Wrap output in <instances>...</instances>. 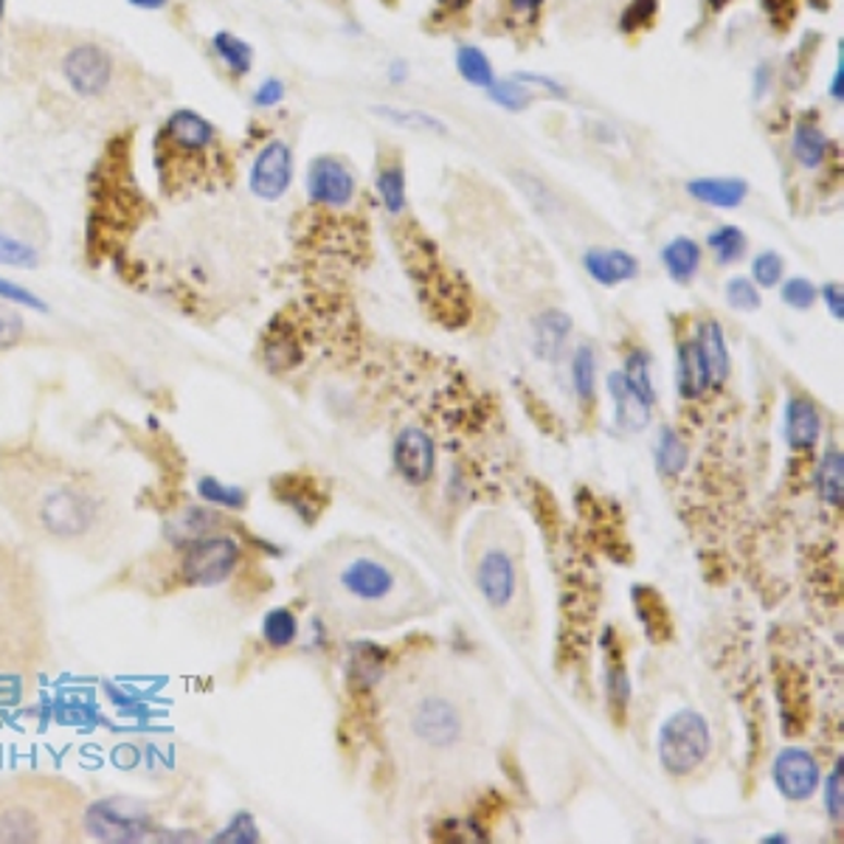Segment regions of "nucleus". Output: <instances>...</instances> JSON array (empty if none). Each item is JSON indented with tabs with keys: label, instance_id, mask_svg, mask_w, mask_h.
I'll return each mask as SVG.
<instances>
[{
	"label": "nucleus",
	"instance_id": "f3484780",
	"mask_svg": "<svg viewBox=\"0 0 844 844\" xmlns=\"http://www.w3.org/2000/svg\"><path fill=\"white\" fill-rule=\"evenodd\" d=\"M583 265L594 281H600L603 288H614L619 281H628L639 274L637 256L625 254L619 249H591L586 251Z\"/></svg>",
	"mask_w": 844,
	"mask_h": 844
},
{
	"label": "nucleus",
	"instance_id": "ea45409f",
	"mask_svg": "<svg viewBox=\"0 0 844 844\" xmlns=\"http://www.w3.org/2000/svg\"><path fill=\"white\" fill-rule=\"evenodd\" d=\"M605 684H608V698L611 703H614V710L623 712L625 707H628L630 682L628 676H625V664L619 662V659L608 664V678H605Z\"/></svg>",
	"mask_w": 844,
	"mask_h": 844
},
{
	"label": "nucleus",
	"instance_id": "f8f14e48",
	"mask_svg": "<svg viewBox=\"0 0 844 844\" xmlns=\"http://www.w3.org/2000/svg\"><path fill=\"white\" fill-rule=\"evenodd\" d=\"M774 783L785 799H808L819 788V765L811 751L788 746L774 760Z\"/></svg>",
	"mask_w": 844,
	"mask_h": 844
},
{
	"label": "nucleus",
	"instance_id": "3c124183",
	"mask_svg": "<svg viewBox=\"0 0 844 844\" xmlns=\"http://www.w3.org/2000/svg\"><path fill=\"white\" fill-rule=\"evenodd\" d=\"M541 3L543 0H513V7H516L518 12H527V14H532L535 9H541Z\"/></svg>",
	"mask_w": 844,
	"mask_h": 844
},
{
	"label": "nucleus",
	"instance_id": "2eb2a0df",
	"mask_svg": "<svg viewBox=\"0 0 844 844\" xmlns=\"http://www.w3.org/2000/svg\"><path fill=\"white\" fill-rule=\"evenodd\" d=\"M477 583L482 596L487 600V605L493 608H504L509 605V600L516 596V569H513V560H509L504 552H487L479 563Z\"/></svg>",
	"mask_w": 844,
	"mask_h": 844
},
{
	"label": "nucleus",
	"instance_id": "c9c22d12",
	"mask_svg": "<svg viewBox=\"0 0 844 844\" xmlns=\"http://www.w3.org/2000/svg\"><path fill=\"white\" fill-rule=\"evenodd\" d=\"M26 336V322H23L21 310H14L12 304L0 299V352L12 349Z\"/></svg>",
	"mask_w": 844,
	"mask_h": 844
},
{
	"label": "nucleus",
	"instance_id": "7c9ffc66",
	"mask_svg": "<svg viewBox=\"0 0 844 844\" xmlns=\"http://www.w3.org/2000/svg\"><path fill=\"white\" fill-rule=\"evenodd\" d=\"M571 377H575V389L577 395H580V400L589 402L591 397H594V381H596V358L591 343L577 347L575 363H571Z\"/></svg>",
	"mask_w": 844,
	"mask_h": 844
},
{
	"label": "nucleus",
	"instance_id": "c03bdc74",
	"mask_svg": "<svg viewBox=\"0 0 844 844\" xmlns=\"http://www.w3.org/2000/svg\"><path fill=\"white\" fill-rule=\"evenodd\" d=\"M285 99V85H281L279 80H268V82H262L260 91L254 94V105L256 108H276L279 101Z\"/></svg>",
	"mask_w": 844,
	"mask_h": 844
},
{
	"label": "nucleus",
	"instance_id": "79ce46f5",
	"mask_svg": "<svg viewBox=\"0 0 844 844\" xmlns=\"http://www.w3.org/2000/svg\"><path fill=\"white\" fill-rule=\"evenodd\" d=\"M625 377H628L634 386H637L639 391H642L644 397H650L653 400V386H650V375H648V355H644L642 349H637V352H630L628 361H625Z\"/></svg>",
	"mask_w": 844,
	"mask_h": 844
},
{
	"label": "nucleus",
	"instance_id": "dca6fc26",
	"mask_svg": "<svg viewBox=\"0 0 844 844\" xmlns=\"http://www.w3.org/2000/svg\"><path fill=\"white\" fill-rule=\"evenodd\" d=\"M608 395L614 397V406H617V425L623 431H644L650 425V397H644L642 391L623 375V372H614L608 377Z\"/></svg>",
	"mask_w": 844,
	"mask_h": 844
},
{
	"label": "nucleus",
	"instance_id": "4c0bfd02",
	"mask_svg": "<svg viewBox=\"0 0 844 844\" xmlns=\"http://www.w3.org/2000/svg\"><path fill=\"white\" fill-rule=\"evenodd\" d=\"M783 256H780L777 251H763V254L755 260V265H751V276H755L760 288H774V285L783 279Z\"/></svg>",
	"mask_w": 844,
	"mask_h": 844
},
{
	"label": "nucleus",
	"instance_id": "4468645a",
	"mask_svg": "<svg viewBox=\"0 0 844 844\" xmlns=\"http://www.w3.org/2000/svg\"><path fill=\"white\" fill-rule=\"evenodd\" d=\"M395 465L400 477L411 484L429 482L434 473V443L420 429H406L395 443Z\"/></svg>",
	"mask_w": 844,
	"mask_h": 844
},
{
	"label": "nucleus",
	"instance_id": "20e7f679",
	"mask_svg": "<svg viewBox=\"0 0 844 844\" xmlns=\"http://www.w3.org/2000/svg\"><path fill=\"white\" fill-rule=\"evenodd\" d=\"M222 169L220 133L195 110H174L155 133V172L167 195L203 186Z\"/></svg>",
	"mask_w": 844,
	"mask_h": 844
},
{
	"label": "nucleus",
	"instance_id": "b1692460",
	"mask_svg": "<svg viewBox=\"0 0 844 844\" xmlns=\"http://www.w3.org/2000/svg\"><path fill=\"white\" fill-rule=\"evenodd\" d=\"M0 262L14 265V268H37L40 265V249L28 237H17L9 228L0 226Z\"/></svg>",
	"mask_w": 844,
	"mask_h": 844
},
{
	"label": "nucleus",
	"instance_id": "6e6552de",
	"mask_svg": "<svg viewBox=\"0 0 844 844\" xmlns=\"http://www.w3.org/2000/svg\"><path fill=\"white\" fill-rule=\"evenodd\" d=\"M149 817L135 803L108 799V803L87 805L85 833H94L101 842H138L147 836Z\"/></svg>",
	"mask_w": 844,
	"mask_h": 844
},
{
	"label": "nucleus",
	"instance_id": "423d86ee",
	"mask_svg": "<svg viewBox=\"0 0 844 844\" xmlns=\"http://www.w3.org/2000/svg\"><path fill=\"white\" fill-rule=\"evenodd\" d=\"M710 740V726H707L703 715L682 710L667 718L662 732H659V760L671 774L684 777L707 760Z\"/></svg>",
	"mask_w": 844,
	"mask_h": 844
},
{
	"label": "nucleus",
	"instance_id": "4be33fe9",
	"mask_svg": "<svg viewBox=\"0 0 844 844\" xmlns=\"http://www.w3.org/2000/svg\"><path fill=\"white\" fill-rule=\"evenodd\" d=\"M571 333V318L566 313H543L535 322V352L546 361L560 355L566 336Z\"/></svg>",
	"mask_w": 844,
	"mask_h": 844
},
{
	"label": "nucleus",
	"instance_id": "5701e85b",
	"mask_svg": "<svg viewBox=\"0 0 844 844\" xmlns=\"http://www.w3.org/2000/svg\"><path fill=\"white\" fill-rule=\"evenodd\" d=\"M662 262L673 279L690 281L692 276H696L698 265H701V249H698V242L690 240V237H676V240L664 245Z\"/></svg>",
	"mask_w": 844,
	"mask_h": 844
},
{
	"label": "nucleus",
	"instance_id": "0eeeda50",
	"mask_svg": "<svg viewBox=\"0 0 844 844\" xmlns=\"http://www.w3.org/2000/svg\"><path fill=\"white\" fill-rule=\"evenodd\" d=\"M240 546L231 535H197L189 541L181 560V580L186 586H220L231 577Z\"/></svg>",
	"mask_w": 844,
	"mask_h": 844
},
{
	"label": "nucleus",
	"instance_id": "cd10ccee",
	"mask_svg": "<svg viewBox=\"0 0 844 844\" xmlns=\"http://www.w3.org/2000/svg\"><path fill=\"white\" fill-rule=\"evenodd\" d=\"M456 68L462 74L465 82L477 87H490L493 85V65H490L487 57L473 46H462L456 51Z\"/></svg>",
	"mask_w": 844,
	"mask_h": 844
},
{
	"label": "nucleus",
	"instance_id": "de8ad7c7",
	"mask_svg": "<svg viewBox=\"0 0 844 844\" xmlns=\"http://www.w3.org/2000/svg\"><path fill=\"white\" fill-rule=\"evenodd\" d=\"M824 302H828V308H831L833 318H842L844 315V304H842V288L839 285H828L824 288Z\"/></svg>",
	"mask_w": 844,
	"mask_h": 844
},
{
	"label": "nucleus",
	"instance_id": "393cba45",
	"mask_svg": "<svg viewBox=\"0 0 844 844\" xmlns=\"http://www.w3.org/2000/svg\"><path fill=\"white\" fill-rule=\"evenodd\" d=\"M817 487L819 496L828 504H842V490H844V459L842 450L831 448L822 456V462L817 468Z\"/></svg>",
	"mask_w": 844,
	"mask_h": 844
},
{
	"label": "nucleus",
	"instance_id": "412c9836",
	"mask_svg": "<svg viewBox=\"0 0 844 844\" xmlns=\"http://www.w3.org/2000/svg\"><path fill=\"white\" fill-rule=\"evenodd\" d=\"M687 192H690L696 201L707 203V206H721V208H735L737 203H744L746 197V183L735 181V178H701V181L687 183Z\"/></svg>",
	"mask_w": 844,
	"mask_h": 844
},
{
	"label": "nucleus",
	"instance_id": "1a4fd4ad",
	"mask_svg": "<svg viewBox=\"0 0 844 844\" xmlns=\"http://www.w3.org/2000/svg\"><path fill=\"white\" fill-rule=\"evenodd\" d=\"M290 178H293V153L285 141H268L251 167V192L260 201H279L290 189Z\"/></svg>",
	"mask_w": 844,
	"mask_h": 844
},
{
	"label": "nucleus",
	"instance_id": "6ab92c4d",
	"mask_svg": "<svg viewBox=\"0 0 844 844\" xmlns=\"http://www.w3.org/2000/svg\"><path fill=\"white\" fill-rule=\"evenodd\" d=\"M698 349L707 363V375H710V386H721L730 372V352H726L724 329L718 322H703L698 329Z\"/></svg>",
	"mask_w": 844,
	"mask_h": 844
},
{
	"label": "nucleus",
	"instance_id": "e433bc0d",
	"mask_svg": "<svg viewBox=\"0 0 844 844\" xmlns=\"http://www.w3.org/2000/svg\"><path fill=\"white\" fill-rule=\"evenodd\" d=\"M377 113L386 116L389 121L400 124V128L411 130H429V133H445V124L439 119L429 113H420V110H395V108H377Z\"/></svg>",
	"mask_w": 844,
	"mask_h": 844
},
{
	"label": "nucleus",
	"instance_id": "c756f323",
	"mask_svg": "<svg viewBox=\"0 0 844 844\" xmlns=\"http://www.w3.org/2000/svg\"><path fill=\"white\" fill-rule=\"evenodd\" d=\"M634 603H637L639 619L644 623V628H648L650 637L667 634V611H664V605L659 603L656 591L637 586V589H634Z\"/></svg>",
	"mask_w": 844,
	"mask_h": 844
},
{
	"label": "nucleus",
	"instance_id": "f704fd0d",
	"mask_svg": "<svg viewBox=\"0 0 844 844\" xmlns=\"http://www.w3.org/2000/svg\"><path fill=\"white\" fill-rule=\"evenodd\" d=\"M490 99L507 110H523L530 105V87H527V82L518 80L493 82L490 85Z\"/></svg>",
	"mask_w": 844,
	"mask_h": 844
},
{
	"label": "nucleus",
	"instance_id": "37998d69",
	"mask_svg": "<svg viewBox=\"0 0 844 844\" xmlns=\"http://www.w3.org/2000/svg\"><path fill=\"white\" fill-rule=\"evenodd\" d=\"M201 493H203V498L222 504V507H242V504H245V493H242V490L222 487V484L212 477L203 479Z\"/></svg>",
	"mask_w": 844,
	"mask_h": 844
},
{
	"label": "nucleus",
	"instance_id": "49530a36",
	"mask_svg": "<svg viewBox=\"0 0 844 844\" xmlns=\"http://www.w3.org/2000/svg\"><path fill=\"white\" fill-rule=\"evenodd\" d=\"M0 296H3V299H12V302L28 304V308H43V304L37 302V299H34L28 290L17 288V285H12V281H7V279H0Z\"/></svg>",
	"mask_w": 844,
	"mask_h": 844
},
{
	"label": "nucleus",
	"instance_id": "ddd939ff",
	"mask_svg": "<svg viewBox=\"0 0 844 844\" xmlns=\"http://www.w3.org/2000/svg\"><path fill=\"white\" fill-rule=\"evenodd\" d=\"M411 730L431 746H450L462 735V718L445 698H425L411 715Z\"/></svg>",
	"mask_w": 844,
	"mask_h": 844
},
{
	"label": "nucleus",
	"instance_id": "603ef678",
	"mask_svg": "<svg viewBox=\"0 0 844 844\" xmlns=\"http://www.w3.org/2000/svg\"><path fill=\"white\" fill-rule=\"evenodd\" d=\"M128 3H133V7H138V9H164L167 7V0H128Z\"/></svg>",
	"mask_w": 844,
	"mask_h": 844
},
{
	"label": "nucleus",
	"instance_id": "58836bf2",
	"mask_svg": "<svg viewBox=\"0 0 844 844\" xmlns=\"http://www.w3.org/2000/svg\"><path fill=\"white\" fill-rule=\"evenodd\" d=\"M726 302L735 310H740V313H751V310L760 308V293L749 279L737 276V279H732L730 285H726Z\"/></svg>",
	"mask_w": 844,
	"mask_h": 844
},
{
	"label": "nucleus",
	"instance_id": "72a5a7b5",
	"mask_svg": "<svg viewBox=\"0 0 844 844\" xmlns=\"http://www.w3.org/2000/svg\"><path fill=\"white\" fill-rule=\"evenodd\" d=\"M377 192L383 197V206L389 208L391 215L402 212V206H406V181H402V169L397 164L377 174Z\"/></svg>",
	"mask_w": 844,
	"mask_h": 844
},
{
	"label": "nucleus",
	"instance_id": "7ed1b4c3",
	"mask_svg": "<svg viewBox=\"0 0 844 844\" xmlns=\"http://www.w3.org/2000/svg\"><path fill=\"white\" fill-rule=\"evenodd\" d=\"M85 794L60 774L0 780V844H62L85 833Z\"/></svg>",
	"mask_w": 844,
	"mask_h": 844
},
{
	"label": "nucleus",
	"instance_id": "f03ea898",
	"mask_svg": "<svg viewBox=\"0 0 844 844\" xmlns=\"http://www.w3.org/2000/svg\"><path fill=\"white\" fill-rule=\"evenodd\" d=\"M46 656L40 583L26 557L0 543V715L28 701Z\"/></svg>",
	"mask_w": 844,
	"mask_h": 844
},
{
	"label": "nucleus",
	"instance_id": "a18cd8bd",
	"mask_svg": "<svg viewBox=\"0 0 844 844\" xmlns=\"http://www.w3.org/2000/svg\"><path fill=\"white\" fill-rule=\"evenodd\" d=\"M824 803H828V813H831V817H836V819L842 817V765H836L831 777H828Z\"/></svg>",
	"mask_w": 844,
	"mask_h": 844
},
{
	"label": "nucleus",
	"instance_id": "a211bd4d",
	"mask_svg": "<svg viewBox=\"0 0 844 844\" xmlns=\"http://www.w3.org/2000/svg\"><path fill=\"white\" fill-rule=\"evenodd\" d=\"M822 431V420L811 400L805 397H791L785 409V436L794 450H811Z\"/></svg>",
	"mask_w": 844,
	"mask_h": 844
},
{
	"label": "nucleus",
	"instance_id": "6e6d98bb",
	"mask_svg": "<svg viewBox=\"0 0 844 844\" xmlns=\"http://www.w3.org/2000/svg\"><path fill=\"white\" fill-rule=\"evenodd\" d=\"M7 21V0H0V26Z\"/></svg>",
	"mask_w": 844,
	"mask_h": 844
},
{
	"label": "nucleus",
	"instance_id": "8fccbe9b",
	"mask_svg": "<svg viewBox=\"0 0 844 844\" xmlns=\"http://www.w3.org/2000/svg\"><path fill=\"white\" fill-rule=\"evenodd\" d=\"M842 94H844V62H842V55H839L836 80H833V85H831V96H836V99H842Z\"/></svg>",
	"mask_w": 844,
	"mask_h": 844
},
{
	"label": "nucleus",
	"instance_id": "864d4df0",
	"mask_svg": "<svg viewBox=\"0 0 844 844\" xmlns=\"http://www.w3.org/2000/svg\"><path fill=\"white\" fill-rule=\"evenodd\" d=\"M402 76H406V65H402V62H395V65H391V80L400 82Z\"/></svg>",
	"mask_w": 844,
	"mask_h": 844
},
{
	"label": "nucleus",
	"instance_id": "a19ab883",
	"mask_svg": "<svg viewBox=\"0 0 844 844\" xmlns=\"http://www.w3.org/2000/svg\"><path fill=\"white\" fill-rule=\"evenodd\" d=\"M783 302L794 310H811L817 302V288L808 279H788L783 288Z\"/></svg>",
	"mask_w": 844,
	"mask_h": 844
},
{
	"label": "nucleus",
	"instance_id": "09e8293b",
	"mask_svg": "<svg viewBox=\"0 0 844 844\" xmlns=\"http://www.w3.org/2000/svg\"><path fill=\"white\" fill-rule=\"evenodd\" d=\"M516 80H518V82H532V85H541V87H550L552 94H557V96L563 94V87L557 85L555 80H550V76H538V74H518Z\"/></svg>",
	"mask_w": 844,
	"mask_h": 844
},
{
	"label": "nucleus",
	"instance_id": "5fc2aeb1",
	"mask_svg": "<svg viewBox=\"0 0 844 844\" xmlns=\"http://www.w3.org/2000/svg\"><path fill=\"white\" fill-rule=\"evenodd\" d=\"M439 3H443V7H448L450 12H454V9H465V7H468V0H439Z\"/></svg>",
	"mask_w": 844,
	"mask_h": 844
},
{
	"label": "nucleus",
	"instance_id": "473e14b6",
	"mask_svg": "<svg viewBox=\"0 0 844 844\" xmlns=\"http://www.w3.org/2000/svg\"><path fill=\"white\" fill-rule=\"evenodd\" d=\"M262 634H265L268 644H274V648H288V644L296 639V634H299V623H296L293 611L288 608L270 611L268 617H265V623H262Z\"/></svg>",
	"mask_w": 844,
	"mask_h": 844
},
{
	"label": "nucleus",
	"instance_id": "9b49d317",
	"mask_svg": "<svg viewBox=\"0 0 844 844\" xmlns=\"http://www.w3.org/2000/svg\"><path fill=\"white\" fill-rule=\"evenodd\" d=\"M308 195L324 206H347L355 197V174L338 158L322 155L308 169Z\"/></svg>",
	"mask_w": 844,
	"mask_h": 844
},
{
	"label": "nucleus",
	"instance_id": "f257e3e1",
	"mask_svg": "<svg viewBox=\"0 0 844 844\" xmlns=\"http://www.w3.org/2000/svg\"><path fill=\"white\" fill-rule=\"evenodd\" d=\"M0 504L32 541L57 550L94 552L116 523L108 490L46 450L0 454Z\"/></svg>",
	"mask_w": 844,
	"mask_h": 844
},
{
	"label": "nucleus",
	"instance_id": "2f4dec72",
	"mask_svg": "<svg viewBox=\"0 0 844 844\" xmlns=\"http://www.w3.org/2000/svg\"><path fill=\"white\" fill-rule=\"evenodd\" d=\"M707 245H710L712 251H715L718 262H724V265H730V262L740 260L746 251V237L740 228L735 226H721L715 228L710 237H707Z\"/></svg>",
	"mask_w": 844,
	"mask_h": 844
},
{
	"label": "nucleus",
	"instance_id": "a878e982",
	"mask_svg": "<svg viewBox=\"0 0 844 844\" xmlns=\"http://www.w3.org/2000/svg\"><path fill=\"white\" fill-rule=\"evenodd\" d=\"M824 153H828V138H824L822 130L811 121H803L797 130H794V155L803 167H819L824 161Z\"/></svg>",
	"mask_w": 844,
	"mask_h": 844
},
{
	"label": "nucleus",
	"instance_id": "aec40b11",
	"mask_svg": "<svg viewBox=\"0 0 844 844\" xmlns=\"http://www.w3.org/2000/svg\"><path fill=\"white\" fill-rule=\"evenodd\" d=\"M710 386V375H707V363L701 358L698 343H682L678 349V391L687 400H696Z\"/></svg>",
	"mask_w": 844,
	"mask_h": 844
},
{
	"label": "nucleus",
	"instance_id": "bb28decb",
	"mask_svg": "<svg viewBox=\"0 0 844 844\" xmlns=\"http://www.w3.org/2000/svg\"><path fill=\"white\" fill-rule=\"evenodd\" d=\"M212 46H215L217 57H220L222 65H226L231 74H237V76L249 74L251 60H254L249 43L240 40V37H234L231 32H220V34H215Z\"/></svg>",
	"mask_w": 844,
	"mask_h": 844
},
{
	"label": "nucleus",
	"instance_id": "c85d7f7f",
	"mask_svg": "<svg viewBox=\"0 0 844 844\" xmlns=\"http://www.w3.org/2000/svg\"><path fill=\"white\" fill-rule=\"evenodd\" d=\"M656 465L664 477H676L687 465V445L682 443V436L671 429H662L656 445Z\"/></svg>",
	"mask_w": 844,
	"mask_h": 844
},
{
	"label": "nucleus",
	"instance_id": "9d476101",
	"mask_svg": "<svg viewBox=\"0 0 844 844\" xmlns=\"http://www.w3.org/2000/svg\"><path fill=\"white\" fill-rule=\"evenodd\" d=\"M338 586L358 603H383L397 589L395 571L375 557H355L338 575Z\"/></svg>",
	"mask_w": 844,
	"mask_h": 844
},
{
	"label": "nucleus",
	"instance_id": "39448f33",
	"mask_svg": "<svg viewBox=\"0 0 844 844\" xmlns=\"http://www.w3.org/2000/svg\"><path fill=\"white\" fill-rule=\"evenodd\" d=\"M60 76L71 96L82 101H101L113 94L119 60L108 46L96 40H80L62 51Z\"/></svg>",
	"mask_w": 844,
	"mask_h": 844
}]
</instances>
